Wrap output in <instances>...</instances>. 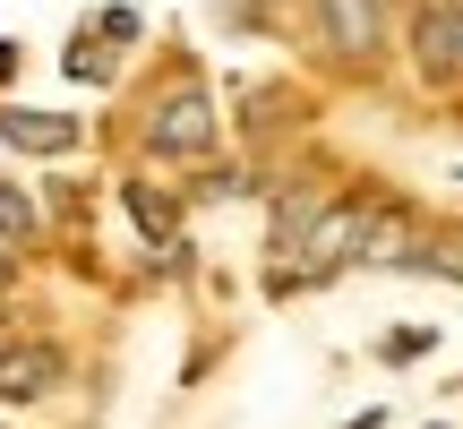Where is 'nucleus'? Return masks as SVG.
Instances as JSON below:
<instances>
[{
  "label": "nucleus",
  "instance_id": "6e6552de",
  "mask_svg": "<svg viewBox=\"0 0 463 429\" xmlns=\"http://www.w3.org/2000/svg\"><path fill=\"white\" fill-rule=\"evenodd\" d=\"M34 232H43V214H34V198H26L17 181H0V241H9V249H26Z\"/></svg>",
  "mask_w": 463,
  "mask_h": 429
},
{
  "label": "nucleus",
  "instance_id": "9b49d317",
  "mask_svg": "<svg viewBox=\"0 0 463 429\" xmlns=\"http://www.w3.org/2000/svg\"><path fill=\"white\" fill-rule=\"evenodd\" d=\"M95 34H103V43H137V34H146V17H137V9H103Z\"/></svg>",
  "mask_w": 463,
  "mask_h": 429
},
{
  "label": "nucleus",
  "instance_id": "20e7f679",
  "mask_svg": "<svg viewBox=\"0 0 463 429\" xmlns=\"http://www.w3.org/2000/svg\"><path fill=\"white\" fill-rule=\"evenodd\" d=\"M412 69L438 95L463 86V0H420L412 9Z\"/></svg>",
  "mask_w": 463,
  "mask_h": 429
},
{
  "label": "nucleus",
  "instance_id": "f03ea898",
  "mask_svg": "<svg viewBox=\"0 0 463 429\" xmlns=\"http://www.w3.org/2000/svg\"><path fill=\"white\" fill-rule=\"evenodd\" d=\"M61 386H69V352L52 335H0V413L52 404Z\"/></svg>",
  "mask_w": 463,
  "mask_h": 429
},
{
  "label": "nucleus",
  "instance_id": "1a4fd4ad",
  "mask_svg": "<svg viewBox=\"0 0 463 429\" xmlns=\"http://www.w3.org/2000/svg\"><path fill=\"white\" fill-rule=\"evenodd\" d=\"M69 78H86V86H112V52H103V34L86 26L78 43H69Z\"/></svg>",
  "mask_w": 463,
  "mask_h": 429
},
{
  "label": "nucleus",
  "instance_id": "2eb2a0df",
  "mask_svg": "<svg viewBox=\"0 0 463 429\" xmlns=\"http://www.w3.org/2000/svg\"><path fill=\"white\" fill-rule=\"evenodd\" d=\"M430 429H447V421H430Z\"/></svg>",
  "mask_w": 463,
  "mask_h": 429
},
{
  "label": "nucleus",
  "instance_id": "7ed1b4c3",
  "mask_svg": "<svg viewBox=\"0 0 463 429\" xmlns=\"http://www.w3.org/2000/svg\"><path fill=\"white\" fill-rule=\"evenodd\" d=\"M309 26L344 69L386 61V0H309Z\"/></svg>",
  "mask_w": 463,
  "mask_h": 429
},
{
  "label": "nucleus",
  "instance_id": "39448f33",
  "mask_svg": "<svg viewBox=\"0 0 463 429\" xmlns=\"http://www.w3.org/2000/svg\"><path fill=\"white\" fill-rule=\"evenodd\" d=\"M0 138H9L17 155H69L86 129L69 112H34V103H9V95H0Z\"/></svg>",
  "mask_w": 463,
  "mask_h": 429
},
{
  "label": "nucleus",
  "instance_id": "0eeeda50",
  "mask_svg": "<svg viewBox=\"0 0 463 429\" xmlns=\"http://www.w3.org/2000/svg\"><path fill=\"white\" fill-rule=\"evenodd\" d=\"M326 198H335V189H309V181H292L275 198V249H283V258H300V241H309V224H317Z\"/></svg>",
  "mask_w": 463,
  "mask_h": 429
},
{
  "label": "nucleus",
  "instance_id": "4468645a",
  "mask_svg": "<svg viewBox=\"0 0 463 429\" xmlns=\"http://www.w3.org/2000/svg\"><path fill=\"white\" fill-rule=\"evenodd\" d=\"M344 429H386V413H361V421H344Z\"/></svg>",
  "mask_w": 463,
  "mask_h": 429
},
{
  "label": "nucleus",
  "instance_id": "423d86ee",
  "mask_svg": "<svg viewBox=\"0 0 463 429\" xmlns=\"http://www.w3.org/2000/svg\"><path fill=\"white\" fill-rule=\"evenodd\" d=\"M120 206H129V224L146 232V249H181V198L155 181H120Z\"/></svg>",
  "mask_w": 463,
  "mask_h": 429
},
{
  "label": "nucleus",
  "instance_id": "9d476101",
  "mask_svg": "<svg viewBox=\"0 0 463 429\" xmlns=\"http://www.w3.org/2000/svg\"><path fill=\"white\" fill-rule=\"evenodd\" d=\"M420 352H438V327H395V335H378V361H420Z\"/></svg>",
  "mask_w": 463,
  "mask_h": 429
},
{
  "label": "nucleus",
  "instance_id": "f257e3e1",
  "mask_svg": "<svg viewBox=\"0 0 463 429\" xmlns=\"http://www.w3.org/2000/svg\"><path fill=\"white\" fill-rule=\"evenodd\" d=\"M137 147H146L155 164H189V172H198L206 155L223 147V120H215V95H206L198 78L164 86V95L146 103V129H137Z\"/></svg>",
  "mask_w": 463,
  "mask_h": 429
},
{
  "label": "nucleus",
  "instance_id": "f8f14e48",
  "mask_svg": "<svg viewBox=\"0 0 463 429\" xmlns=\"http://www.w3.org/2000/svg\"><path fill=\"white\" fill-rule=\"evenodd\" d=\"M17 69H26V43H9V34H0V95L17 86Z\"/></svg>",
  "mask_w": 463,
  "mask_h": 429
},
{
  "label": "nucleus",
  "instance_id": "ddd939ff",
  "mask_svg": "<svg viewBox=\"0 0 463 429\" xmlns=\"http://www.w3.org/2000/svg\"><path fill=\"white\" fill-rule=\"evenodd\" d=\"M9 283H17V249L0 241V292H9Z\"/></svg>",
  "mask_w": 463,
  "mask_h": 429
}]
</instances>
